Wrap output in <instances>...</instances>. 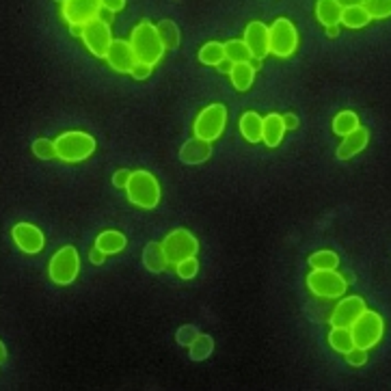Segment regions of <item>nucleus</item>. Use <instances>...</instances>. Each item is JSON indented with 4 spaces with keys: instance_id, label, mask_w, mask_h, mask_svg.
I'll return each mask as SVG.
<instances>
[{
    "instance_id": "f257e3e1",
    "label": "nucleus",
    "mask_w": 391,
    "mask_h": 391,
    "mask_svg": "<svg viewBox=\"0 0 391 391\" xmlns=\"http://www.w3.org/2000/svg\"><path fill=\"white\" fill-rule=\"evenodd\" d=\"M125 197L132 206L141 210H154L158 208L162 191H160V182L156 180L154 173L139 169L130 173V180L125 184Z\"/></svg>"
},
{
    "instance_id": "f03ea898",
    "label": "nucleus",
    "mask_w": 391,
    "mask_h": 391,
    "mask_svg": "<svg viewBox=\"0 0 391 391\" xmlns=\"http://www.w3.org/2000/svg\"><path fill=\"white\" fill-rule=\"evenodd\" d=\"M130 46H132L137 61L147 63V65H156L162 61L164 46L160 40L158 26L154 22H139L132 33H130Z\"/></svg>"
},
{
    "instance_id": "7ed1b4c3",
    "label": "nucleus",
    "mask_w": 391,
    "mask_h": 391,
    "mask_svg": "<svg viewBox=\"0 0 391 391\" xmlns=\"http://www.w3.org/2000/svg\"><path fill=\"white\" fill-rule=\"evenodd\" d=\"M54 147H57V158L59 160L76 164V162H82L89 156L96 154L98 143L87 132H80V130H69V132H63L57 141H54Z\"/></svg>"
},
{
    "instance_id": "20e7f679",
    "label": "nucleus",
    "mask_w": 391,
    "mask_h": 391,
    "mask_svg": "<svg viewBox=\"0 0 391 391\" xmlns=\"http://www.w3.org/2000/svg\"><path fill=\"white\" fill-rule=\"evenodd\" d=\"M225 125H227V108H225V104L214 102V104H208L206 108H201L197 113V117L193 121V134L197 139L214 143L216 139L223 137V132H225Z\"/></svg>"
},
{
    "instance_id": "39448f33",
    "label": "nucleus",
    "mask_w": 391,
    "mask_h": 391,
    "mask_svg": "<svg viewBox=\"0 0 391 391\" xmlns=\"http://www.w3.org/2000/svg\"><path fill=\"white\" fill-rule=\"evenodd\" d=\"M80 272V253L76 247L65 245L50 257L48 275L57 286H69L76 281Z\"/></svg>"
},
{
    "instance_id": "423d86ee",
    "label": "nucleus",
    "mask_w": 391,
    "mask_h": 391,
    "mask_svg": "<svg viewBox=\"0 0 391 391\" xmlns=\"http://www.w3.org/2000/svg\"><path fill=\"white\" fill-rule=\"evenodd\" d=\"M350 333H352V340H355V346L365 348V350L374 348L385 335L383 315L374 309H365L359 318L352 322Z\"/></svg>"
},
{
    "instance_id": "0eeeda50",
    "label": "nucleus",
    "mask_w": 391,
    "mask_h": 391,
    "mask_svg": "<svg viewBox=\"0 0 391 391\" xmlns=\"http://www.w3.org/2000/svg\"><path fill=\"white\" fill-rule=\"evenodd\" d=\"M307 288L313 296L320 299H342L348 290V281L338 268L333 270H311L307 275Z\"/></svg>"
},
{
    "instance_id": "6e6552de",
    "label": "nucleus",
    "mask_w": 391,
    "mask_h": 391,
    "mask_svg": "<svg viewBox=\"0 0 391 391\" xmlns=\"http://www.w3.org/2000/svg\"><path fill=\"white\" fill-rule=\"evenodd\" d=\"M270 31V54L279 59H288L299 48V31H296L294 22L288 17H277V20L268 26Z\"/></svg>"
},
{
    "instance_id": "1a4fd4ad",
    "label": "nucleus",
    "mask_w": 391,
    "mask_h": 391,
    "mask_svg": "<svg viewBox=\"0 0 391 391\" xmlns=\"http://www.w3.org/2000/svg\"><path fill=\"white\" fill-rule=\"evenodd\" d=\"M162 249L166 255V262L177 264L182 259L195 257L199 253V240L189 232V229H173L162 238Z\"/></svg>"
},
{
    "instance_id": "9d476101",
    "label": "nucleus",
    "mask_w": 391,
    "mask_h": 391,
    "mask_svg": "<svg viewBox=\"0 0 391 391\" xmlns=\"http://www.w3.org/2000/svg\"><path fill=\"white\" fill-rule=\"evenodd\" d=\"M78 35H80L82 44L87 46V50L100 59L106 57L110 44H113V31H110V24L106 20H102V17H96V20L85 24Z\"/></svg>"
},
{
    "instance_id": "9b49d317",
    "label": "nucleus",
    "mask_w": 391,
    "mask_h": 391,
    "mask_svg": "<svg viewBox=\"0 0 391 391\" xmlns=\"http://www.w3.org/2000/svg\"><path fill=\"white\" fill-rule=\"evenodd\" d=\"M100 11L102 0H65L61 5V13L71 28H82L91 20L100 17Z\"/></svg>"
},
{
    "instance_id": "f8f14e48",
    "label": "nucleus",
    "mask_w": 391,
    "mask_h": 391,
    "mask_svg": "<svg viewBox=\"0 0 391 391\" xmlns=\"http://www.w3.org/2000/svg\"><path fill=\"white\" fill-rule=\"evenodd\" d=\"M11 238L17 245V249L24 251L26 255H37L46 247L44 232L37 225H33V223H15L11 229Z\"/></svg>"
},
{
    "instance_id": "ddd939ff",
    "label": "nucleus",
    "mask_w": 391,
    "mask_h": 391,
    "mask_svg": "<svg viewBox=\"0 0 391 391\" xmlns=\"http://www.w3.org/2000/svg\"><path fill=\"white\" fill-rule=\"evenodd\" d=\"M242 40H245L251 57L262 61L270 54V31L264 22L253 20L245 26V33H242Z\"/></svg>"
},
{
    "instance_id": "4468645a",
    "label": "nucleus",
    "mask_w": 391,
    "mask_h": 391,
    "mask_svg": "<svg viewBox=\"0 0 391 391\" xmlns=\"http://www.w3.org/2000/svg\"><path fill=\"white\" fill-rule=\"evenodd\" d=\"M365 309H367V305H365V301L361 299V296H355V294L344 296V299L335 305L329 322H331V327H348L350 329L352 322H355Z\"/></svg>"
},
{
    "instance_id": "2eb2a0df",
    "label": "nucleus",
    "mask_w": 391,
    "mask_h": 391,
    "mask_svg": "<svg viewBox=\"0 0 391 391\" xmlns=\"http://www.w3.org/2000/svg\"><path fill=\"white\" fill-rule=\"evenodd\" d=\"M104 59L110 65V69H115L119 73H130L132 67L137 65V54H134L132 46H130V42H125V40H113Z\"/></svg>"
},
{
    "instance_id": "dca6fc26",
    "label": "nucleus",
    "mask_w": 391,
    "mask_h": 391,
    "mask_svg": "<svg viewBox=\"0 0 391 391\" xmlns=\"http://www.w3.org/2000/svg\"><path fill=\"white\" fill-rule=\"evenodd\" d=\"M367 143H370V132L365 128H357L355 132H350V134H346L344 137V141L340 143V147H338V158L340 160H350V158H355V156H359L365 147H367Z\"/></svg>"
},
{
    "instance_id": "f3484780",
    "label": "nucleus",
    "mask_w": 391,
    "mask_h": 391,
    "mask_svg": "<svg viewBox=\"0 0 391 391\" xmlns=\"http://www.w3.org/2000/svg\"><path fill=\"white\" fill-rule=\"evenodd\" d=\"M212 154V143L210 141H203V139H191L182 145L180 150V160L184 164H201L206 162Z\"/></svg>"
},
{
    "instance_id": "a211bd4d",
    "label": "nucleus",
    "mask_w": 391,
    "mask_h": 391,
    "mask_svg": "<svg viewBox=\"0 0 391 391\" xmlns=\"http://www.w3.org/2000/svg\"><path fill=\"white\" fill-rule=\"evenodd\" d=\"M286 123H284V115L279 113H268L264 117V130H262V143L266 147H270V150H275V147L281 145L284 137H286Z\"/></svg>"
},
{
    "instance_id": "6ab92c4d",
    "label": "nucleus",
    "mask_w": 391,
    "mask_h": 391,
    "mask_svg": "<svg viewBox=\"0 0 391 391\" xmlns=\"http://www.w3.org/2000/svg\"><path fill=\"white\" fill-rule=\"evenodd\" d=\"M255 71L257 65L253 61H245V63H234L229 69V80L234 85L236 91H249L253 80H255Z\"/></svg>"
},
{
    "instance_id": "aec40b11",
    "label": "nucleus",
    "mask_w": 391,
    "mask_h": 391,
    "mask_svg": "<svg viewBox=\"0 0 391 391\" xmlns=\"http://www.w3.org/2000/svg\"><path fill=\"white\" fill-rule=\"evenodd\" d=\"M240 134L245 137L249 143H259L262 141V130H264V117H259L255 110H247V113H242L240 121Z\"/></svg>"
},
{
    "instance_id": "412c9836",
    "label": "nucleus",
    "mask_w": 391,
    "mask_h": 391,
    "mask_svg": "<svg viewBox=\"0 0 391 391\" xmlns=\"http://www.w3.org/2000/svg\"><path fill=\"white\" fill-rule=\"evenodd\" d=\"M342 5L338 3V0H318L315 3V20H318L320 24L324 26H338L340 20H342Z\"/></svg>"
},
{
    "instance_id": "4be33fe9",
    "label": "nucleus",
    "mask_w": 391,
    "mask_h": 391,
    "mask_svg": "<svg viewBox=\"0 0 391 391\" xmlns=\"http://www.w3.org/2000/svg\"><path fill=\"white\" fill-rule=\"evenodd\" d=\"M125 245H128L125 236H123L121 232H117V229H106V232H102V234L96 238V247H98L100 251H104L106 255H117V253H121V251L125 249Z\"/></svg>"
},
{
    "instance_id": "5701e85b",
    "label": "nucleus",
    "mask_w": 391,
    "mask_h": 391,
    "mask_svg": "<svg viewBox=\"0 0 391 391\" xmlns=\"http://www.w3.org/2000/svg\"><path fill=\"white\" fill-rule=\"evenodd\" d=\"M143 264H145L147 270H152V272H162L166 266H169L160 242H150V245L145 247V251H143Z\"/></svg>"
},
{
    "instance_id": "b1692460",
    "label": "nucleus",
    "mask_w": 391,
    "mask_h": 391,
    "mask_svg": "<svg viewBox=\"0 0 391 391\" xmlns=\"http://www.w3.org/2000/svg\"><path fill=\"white\" fill-rule=\"evenodd\" d=\"M370 13L363 5H352V7H344L342 9V20L340 24H344L346 28L350 31H357V28H363L370 24Z\"/></svg>"
},
{
    "instance_id": "393cba45",
    "label": "nucleus",
    "mask_w": 391,
    "mask_h": 391,
    "mask_svg": "<svg viewBox=\"0 0 391 391\" xmlns=\"http://www.w3.org/2000/svg\"><path fill=\"white\" fill-rule=\"evenodd\" d=\"M199 63L201 65H208V67H218L223 61H225V44H220V42H208V44H203L201 50H199Z\"/></svg>"
},
{
    "instance_id": "a878e982",
    "label": "nucleus",
    "mask_w": 391,
    "mask_h": 391,
    "mask_svg": "<svg viewBox=\"0 0 391 391\" xmlns=\"http://www.w3.org/2000/svg\"><path fill=\"white\" fill-rule=\"evenodd\" d=\"M331 128L338 137H346L359 128V115L355 113V110H340V113L333 117Z\"/></svg>"
},
{
    "instance_id": "bb28decb",
    "label": "nucleus",
    "mask_w": 391,
    "mask_h": 391,
    "mask_svg": "<svg viewBox=\"0 0 391 391\" xmlns=\"http://www.w3.org/2000/svg\"><path fill=\"white\" fill-rule=\"evenodd\" d=\"M329 346L335 352H342V355H346L348 350L355 348V340H352L350 329L348 327H333L329 333Z\"/></svg>"
},
{
    "instance_id": "cd10ccee",
    "label": "nucleus",
    "mask_w": 391,
    "mask_h": 391,
    "mask_svg": "<svg viewBox=\"0 0 391 391\" xmlns=\"http://www.w3.org/2000/svg\"><path fill=\"white\" fill-rule=\"evenodd\" d=\"M189 350H191V359L193 361H203V359H208L212 355L214 340L210 338V335H206V333H199L197 338L193 340V344L189 346Z\"/></svg>"
},
{
    "instance_id": "c85d7f7f",
    "label": "nucleus",
    "mask_w": 391,
    "mask_h": 391,
    "mask_svg": "<svg viewBox=\"0 0 391 391\" xmlns=\"http://www.w3.org/2000/svg\"><path fill=\"white\" fill-rule=\"evenodd\" d=\"M309 266L313 270H333L340 266V255L333 251H315L309 255Z\"/></svg>"
},
{
    "instance_id": "c756f323",
    "label": "nucleus",
    "mask_w": 391,
    "mask_h": 391,
    "mask_svg": "<svg viewBox=\"0 0 391 391\" xmlns=\"http://www.w3.org/2000/svg\"><path fill=\"white\" fill-rule=\"evenodd\" d=\"M225 57L232 63H245V61H253L251 52L245 44V40H229L225 42Z\"/></svg>"
},
{
    "instance_id": "7c9ffc66",
    "label": "nucleus",
    "mask_w": 391,
    "mask_h": 391,
    "mask_svg": "<svg viewBox=\"0 0 391 391\" xmlns=\"http://www.w3.org/2000/svg\"><path fill=\"white\" fill-rule=\"evenodd\" d=\"M158 33H160V40L164 50H171L180 46V28L171 22V20H162L158 24Z\"/></svg>"
},
{
    "instance_id": "2f4dec72",
    "label": "nucleus",
    "mask_w": 391,
    "mask_h": 391,
    "mask_svg": "<svg viewBox=\"0 0 391 391\" xmlns=\"http://www.w3.org/2000/svg\"><path fill=\"white\" fill-rule=\"evenodd\" d=\"M363 7L367 9L372 20H385V17H391V0H363Z\"/></svg>"
},
{
    "instance_id": "473e14b6",
    "label": "nucleus",
    "mask_w": 391,
    "mask_h": 391,
    "mask_svg": "<svg viewBox=\"0 0 391 391\" xmlns=\"http://www.w3.org/2000/svg\"><path fill=\"white\" fill-rule=\"evenodd\" d=\"M33 154L42 160H50V158H57V147H54V141L50 139H37L33 143Z\"/></svg>"
},
{
    "instance_id": "72a5a7b5",
    "label": "nucleus",
    "mask_w": 391,
    "mask_h": 391,
    "mask_svg": "<svg viewBox=\"0 0 391 391\" xmlns=\"http://www.w3.org/2000/svg\"><path fill=\"white\" fill-rule=\"evenodd\" d=\"M175 272H177L180 279H193V277H197V272H199V259H197V255L177 262L175 264Z\"/></svg>"
},
{
    "instance_id": "f704fd0d",
    "label": "nucleus",
    "mask_w": 391,
    "mask_h": 391,
    "mask_svg": "<svg viewBox=\"0 0 391 391\" xmlns=\"http://www.w3.org/2000/svg\"><path fill=\"white\" fill-rule=\"evenodd\" d=\"M365 361H367V350H365V348L355 346L352 350H348V352H346V363H348V365H352V367H361Z\"/></svg>"
},
{
    "instance_id": "c9c22d12",
    "label": "nucleus",
    "mask_w": 391,
    "mask_h": 391,
    "mask_svg": "<svg viewBox=\"0 0 391 391\" xmlns=\"http://www.w3.org/2000/svg\"><path fill=\"white\" fill-rule=\"evenodd\" d=\"M199 335V329L197 327H193V324H186V327H182L180 331H177V335H175V340L182 344V346H186L189 348L191 344H193V340Z\"/></svg>"
},
{
    "instance_id": "e433bc0d",
    "label": "nucleus",
    "mask_w": 391,
    "mask_h": 391,
    "mask_svg": "<svg viewBox=\"0 0 391 391\" xmlns=\"http://www.w3.org/2000/svg\"><path fill=\"white\" fill-rule=\"evenodd\" d=\"M152 71H154L152 65L137 61V65L132 67V71H130V73H132V78H137V80H145V78H150V76H152Z\"/></svg>"
},
{
    "instance_id": "4c0bfd02",
    "label": "nucleus",
    "mask_w": 391,
    "mask_h": 391,
    "mask_svg": "<svg viewBox=\"0 0 391 391\" xmlns=\"http://www.w3.org/2000/svg\"><path fill=\"white\" fill-rule=\"evenodd\" d=\"M125 7V0H102V9L108 13H119Z\"/></svg>"
},
{
    "instance_id": "58836bf2",
    "label": "nucleus",
    "mask_w": 391,
    "mask_h": 391,
    "mask_svg": "<svg viewBox=\"0 0 391 391\" xmlns=\"http://www.w3.org/2000/svg\"><path fill=\"white\" fill-rule=\"evenodd\" d=\"M130 173L132 171H128V169H117L115 175H113V184L117 186V189H125V184L130 180Z\"/></svg>"
},
{
    "instance_id": "ea45409f",
    "label": "nucleus",
    "mask_w": 391,
    "mask_h": 391,
    "mask_svg": "<svg viewBox=\"0 0 391 391\" xmlns=\"http://www.w3.org/2000/svg\"><path fill=\"white\" fill-rule=\"evenodd\" d=\"M104 257H106V253H104V251H100L98 247H93V249H91V253H89L91 264H98V266L104 262Z\"/></svg>"
},
{
    "instance_id": "a19ab883",
    "label": "nucleus",
    "mask_w": 391,
    "mask_h": 391,
    "mask_svg": "<svg viewBox=\"0 0 391 391\" xmlns=\"http://www.w3.org/2000/svg\"><path fill=\"white\" fill-rule=\"evenodd\" d=\"M284 123H286V130H294L296 125H299V117H296L294 113H286L284 115Z\"/></svg>"
},
{
    "instance_id": "79ce46f5",
    "label": "nucleus",
    "mask_w": 391,
    "mask_h": 391,
    "mask_svg": "<svg viewBox=\"0 0 391 391\" xmlns=\"http://www.w3.org/2000/svg\"><path fill=\"white\" fill-rule=\"evenodd\" d=\"M342 7H352V5H363V0H338Z\"/></svg>"
},
{
    "instance_id": "37998d69",
    "label": "nucleus",
    "mask_w": 391,
    "mask_h": 391,
    "mask_svg": "<svg viewBox=\"0 0 391 391\" xmlns=\"http://www.w3.org/2000/svg\"><path fill=\"white\" fill-rule=\"evenodd\" d=\"M232 65H234V63H232L229 59H225V61H223V63L218 65V69H220V71H225V73H229V69H232Z\"/></svg>"
},
{
    "instance_id": "c03bdc74",
    "label": "nucleus",
    "mask_w": 391,
    "mask_h": 391,
    "mask_svg": "<svg viewBox=\"0 0 391 391\" xmlns=\"http://www.w3.org/2000/svg\"><path fill=\"white\" fill-rule=\"evenodd\" d=\"M327 35H329V37H338V35H340V28H338V26H327Z\"/></svg>"
},
{
    "instance_id": "a18cd8bd",
    "label": "nucleus",
    "mask_w": 391,
    "mask_h": 391,
    "mask_svg": "<svg viewBox=\"0 0 391 391\" xmlns=\"http://www.w3.org/2000/svg\"><path fill=\"white\" fill-rule=\"evenodd\" d=\"M7 359V348H5V344L0 342V363H3Z\"/></svg>"
},
{
    "instance_id": "49530a36",
    "label": "nucleus",
    "mask_w": 391,
    "mask_h": 391,
    "mask_svg": "<svg viewBox=\"0 0 391 391\" xmlns=\"http://www.w3.org/2000/svg\"><path fill=\"white\" fill-rule=\"evenodd\" d=\"M54 3H61V5H63V3H65V0H54Z\"/></svg>"
}]
</instances>
